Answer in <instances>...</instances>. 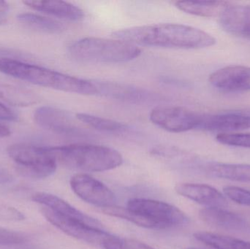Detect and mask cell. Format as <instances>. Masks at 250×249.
Returning <instances> with one entry per match:
<instances>
[{
	"mask_svg": "<svg viewBox=\"0 0 250 249\" xmlns=\"http://www.w3.org/2000/svg\"><path fill=\"white\" fill-rule=\"evenodd\" d=\"M113 36L135 45L182 49L208 48L217 42L204 31L179 23L134 26L114 32Z\"/></svg>",
	"mask_w": 250,
	"mask_h": 249,
	"instance_id": "6da1fadb",
	"label": "cell"
},
{
	"mask_svg": "<svg viewBox=\"0 0 250 249\" xmlns=\"http://www.w3.org/2000/svg\"><path fill=\"white\" fill-rule=\"evenodd\" d=\"M0 72L38 86L79 95L98 94L95 83L39 66L9 58H0Z\"/></svg>",
	"mask_w": 250,
	"mask_h": 249,
	"instance_id": "7a4b0ae2",
	"label": "cell"
},
{
	"mask_svg": "<svg viewBox=\"0 0 250 249\" xmlns=\"http://www.w3.org/2000/svg\"><path fill=\"white\" fill-rule=\"evenodd\" d=\"M56 162L67 168L86 172H103L118 168L123 164L120 152L107 146L92 144L44 147Z\"/></svg>",
	"mask_w": 250,
	"mask_h": 249,
	"instance_id": "3957f363",
	"label": "cell"
},
{
	"mask_svg": "<svg viewBox=\"0 0 250 249\" xmlns=\"http://www.w3.org/2000/svg\"><path fill=\"white\" fill-rule=\"evenodd\" d=\"M78 61L92 63H123L138 58L141 50L123 39L86 38L76 41L69 48Z\"/></svg>",
	"mask_w": 250,
	"mask_h": 249,
	"instance_id": "277c9868",
	"label": "cell"
},
{
	"mask_svg": "<svg viewBox=\"0 0 250 249\" xmlns=\"http://www.w3.org/2000/svg\"><path fill=\"white\" fill-rule=\"evenodd\" d=\"M7 153L16 162V171L25 178L42 179L51 176L57 170V162L44 147L16 143L7 148Z\"/></svg>",
	"mask_w": 250,
	"mask_h": 249,
	"instance_id": "5b68a950",
	"label": "cell"
},
{
	"mask_svg": "<svg viewBox=\"0 0 250 249\" xmlns=\"http://www.w3.org/2000/svg\"><path fill=\"white\" fill-rule=\"evenodd\" d=\"M126 209L139 214L146 222L148 229H170L183 226L188 222L182 211L164 202L132 199L128 201Z\"/></svg>",
	"mask_w": 250,
	"mask_h": 249,
	"instance_id": "8992f818",
	"label": "cell"
},
{
	"mask_svg": "<svg viewBox=\"0 0 250 249\" xmlns=\"http://www.w3.org/2000/svg\"><path fill=\"white\" fill-rule=\"evenodd\" d=\"M202 118L203 114L183 107H157L150 113V120L154 124L173 133L199 129Z\"/></svg>",
	"mask_w": 250,
	"mask_h": 249,
	"instance_id": "52a82bcc",
	"label": "cell"
},
{
	"mask_svg": "<svg viewBox=\"0 0 250 249\" xmlns=\"http://www.w3.org/2000/svg\"><path fill=\"white\" fill-rule=\"evenodd\" d=\"M41 213L48 222L67 235L92 245L103 247L105 240L111 235L104 230L96 229L79 221L57 214L45 207Z\"/></svg>",
	"mask_w": 250,
	"mask_h": 249,
	"instance_id": "ba28073f",
	"label": "cell"
},
{
	"mask_svg": "<svg viewBox=\"0 0 250 249\" xmlns=\"http://www.w3.org/2000/svg\"><path fill=\"white\" fill-rule=\"evenodd\" d=\"M34 119L42 128L62 135L76 137L89 135L86 130L76 124L70 113L54 107L38 108L34 114Z\"/></svg>",
	"mask_w": 250,
	"mask_h": 249,
	"instance_id": "9c48e42d",
	"label": "cell"
},
{
	"mask_svg": "<svg viewBox=\"0 0 250 249\" xmlns=\"http://www.w3.org/2000/svg\"><path fill=\"white\" fill-rule=\"evenodd\" d=\"M70 186L75 194L86 203L105 209L114 206L115 195L105 184L86 174L72 177Z\"/></svg>",
	"mask_w": 250,
	"mask_h": 249,
	"instance_id": "30bf717a",
	"label": "cell"
},
{
	"mask_svg": "<svg viewBox=\"0 0 250 249\" xmlns=\"http://www.w3.org/2000/svg\"><path fill=\"white\" fill-rule=\"evenodd\" d=\"M209 83L216 89L227 92L250 91V67L230 65L209 76Z\"/></svg>",
	"mask_w": 250,
	"mask_h": 249,
	"instance_id": "8fae6325",
	"label": "cell"
},
{
	"mask_svg": "<svg viewBox=\"0 0 250 249\" xmlns=\"http://www.w3.org/2000/svg\"><path fill=\"white\" fill-rule=\"evenodd\" d=\"M98 94H102L107 97L130 103H146L157 100L158 96L149 91L136 86L123 84L117 82L95 80Z\"/></svg>",
	"mask_w": 250,
	"mask_h": 249,
	"instance_id": "7c38bea8",
	"label": "cell"
},
{
	"mask_svg": "<svg viewBox=\"0 0 250 249\" xmlns=\"http://www.w3.org/2000/svg\"><path fill=\"white\" fill-rule=\"evenodd\" d=\"M32 199L35 203L49 209L57 214L79 221L96 229L104 230V226L99 221L85 214L57 196L48 193L37 192L32 195Z\"/></svg>",
	"mask_w": 250,
	"mask_h": 249,
	"instance_id": "4fadbf2b",
	"label": "cell"
},
{
	"mask_svg": "<svg viewBox=\"0 0 250 249\" xmlns=\"http://www.w3.org/2000/svg\"><path fill=\"white\" fill-rule=\"evenodd\" d=\"M178 194L207 208H223L229 205L227 199L211 186L201 184H181L176 186Z\"/></svg>",
	"mask_w": 250,
	"mask_h": 249,
	"instance_id": "5bb4252c",
	"label": "cell"
},
{
	"mask_svg": "<svg viewBox=\"0 0 250 249\" xmlns=\"http://www.w3.org/2000/svg\"><path fill=\"white\" fill-rule=\"evenodd\" d=\"M200 218L214 228L235 232L250 230V224L242 216L221 208H205L199 212Z\"/></svg>",
	"mask_w": 250,
	"mask_h": 249,
	"instance_id": "9a60e30c",
	"label": "cell"
},
{
	"mask_svg": "<svg viewBox=\"0 0 250 249\" xmlns=\"http://www.w3.org/2000/svg\"><path fill=\"white\" fill-rule=\"evenodd\" d=\"M250 128V115L241 114H223L217 115L203 114L200 130L207 131L229 132L239 131Z\"/></svg>",
	"mask_w": 250,
	"mask_h": 249,
	"instance_id": "2e32d148",
	"label": "cell"
},
{
	"mask_svg": "<svg viewBox=\"0 0 250 249\" xmlns=\"http://www.w3.org/2000/svg\"><path fill=\"white\" fill-rule=\"evenodd\" d=\"M23 3L34 10L64 20L80 21L84 18V13L80 7L67 1L57 0H26Z\"/></svg>",
	"mask_w": 250,
	"mask_h": 249,
	"instance_id": "e0dca14e",
	"label": "cell"
},
{
	"mask_svg": "<svg viewBox=\"0 0 250 249\" xmlns=\"http://www.w3.org/2000/svg\"><path fill=\"white\" fill-rule=\"evenodd\" d=\"M220 23L229 33L250 38V5L230 4L220 16Z\"/></svg>",
	"mask_w": 250,
	"mask_h": 249,
	"instance_id": "ac0fdd59",
	"label": "cell"
},
{
	"mask_svg": "<svg viewBox=\"0 0 250 249\" xmlns=\"http://www.w3.org/2000/svg\"><path fill=\"white\" fill-rule=\"evenodd\" d=\"M225 1H178L175 5L179 10L201 17H220L230 5Z\"/></svg>",
	"mask_w": 250,
	"mask_h": 249,
	"instance_id": "d6986e66",
	"label": "cell"
},
{
	"mask_svg": "<svg viewBox=\"0 0 250 249\" xmlns=\"http://www.w3.org/2000/svg\"><path fill=\"white\" fill-rule=\"evenodd\" d=\"M208 175L239 182H250V165L248 164L211 163L206 167Z\"/></svg>",
	"mask_w": 250,
	"mask_h": 249,
	"instance_id": "ffe728a7",
	"label": "cell"
},
{
	"mask_svg": "<svg viewBox=\"0 0 250 249\" xmlns=\"http://www.w3.org/2000/svg\"><path fill=\"white\" fill-rule=\"evenodd\" d=\"M0 99L10 105L28 107L38 102V96L32 91L0 82Z\"/></svg>",
	"mask_w": 250,
	"mask_h": 249,
	"instance_id": "44dd1931",
	"label": "cell"
},
{
	"mask_svg": "<svg viewBox=\"0 0 250 249\" xmlns=\"http://www.w3.org/2000/svg\"><path fill=\"white\" fill-rule=\"evenodd\" d=\"M197 241L214 249H250V242L208 232L194 234Z\"/></svg>",
	"mask_w": 250,
	"mask_h": 249,
	"instance_id": "7402d4cb",
	"label": "cell"
},
{
	"mask_svg": "<svg viewBox=\"0 0 250 249\" xmlns=\"http://www.w3.org/2000/svg\"><path fill=\"white\" fill-rule=\"evenodd\" d=\"M21 23L34 30L49 34L62 32L65 27L62 23L50 18L43 17L33 13H21L18 16Z\"/></svg>",
	"mask_w": 250,
	"mask_h": 249,
	"instance_id": "603a6c76",
	"label": "cell"
},
{
	"mask_svg": "<svg viewBox=\"0 0 250 249\" xmlns=\"http://www.w3.org/2000/svg\"><path fill=\"white\" fill-rule=\"evenodd\" d=\"M76 118L88 127H92L96 130L105 133H122L127 131L128 127L123 123L103 118V117L96 116L91 114H76Z\"/></svg>",
	"mask_w": 250,
	"mask_h": 249,
	"instance_id": "cb8c5ba5",
	"label": "cell"
},
{
	"mask_svg": "<svg viewBox=\"0 0 250 249\" xmlns=\"http://www.w3.org/2000/svg\"><path fill=\"white\" fill-rule=\"evenodd\" d=\"M104 249H155L131 238H120L111 235L103 244Z\"/></svg>",
	"mask_w": 250,
	"mask_h": 249,
	"instance_id": "d4e9b609",
	"label": "cell"
},
{
	"mask_svg": "<svg viewBox=\"0 0 250 249\" xmlns=\"http://www.w3.org/2000/svg\"><path fill=\"white\" fill-rule=\"evenodd\" d=\"M216 140L221 144L250 149V133H220Z\"/></svg>",
	"mask_w": 250,
	"mask_h": 249,
	"instance_id": "484cf974",
	"label": "cell"
},
{
	"mask_svg": "<svg viewBox=\"0 0 250 249\" xmlns=\"http://www.w3.org/2000/svg\"><path fill=\"white\" fill-rule=\"evenodd\" d=\"M223 192L226 197L232 201L242 206H250V191L233 186H228L223 188Z\"/></svg>",
	"mask_w": 250,
	"mask_h": 249,
	"instance_id": "4316f807",
	"label": "cell"
},
{
	"mask_svg": "<svg viewBox=\"0 0 250 249\" xmlns=\"http://www.w3.org/2000/svg\"><path fill=\"white\" fill-rule=\"evenodd\" d=\"M26 241L27 237L23 234L0 227V245H19L23 244Z\"/></svg>",
	"mask_w": 250,
	"mask_h": 249,
	"instance_id": "83f0119b",
	"label": "cell"
},
{
	"mask_svg": "<svg viewBox=\"0 0 250 249\" xmlns=\"http://www.w3.org/2000/svg\"><path fill=\"white\" fill-rule=\"evenodd\" d=\"M26 216L16 208L0 202V221L18 222L25 220Z\"/></svg>",
	"mask_w": 250,
	"mask_h": 249,
	"instance_id": "f1b7e54d",
	"label": "cell"
},
{
	"mask_svg": "<svg viewBox=\"0 0 250 249\" xmlns=\"http://www.w3.org/2000/svg\"><path fill=\"white\" fill-rule=\"evenodd\" d=\"M17 120V114L0 102V121H16Z\"/></svg>",
	"mask_w": 250,
	"mask_h": 249,
	"instance_id": "f546056e",
	"label": "cell"
},
{
	"mask_svg": "<svg viewBox=\"0 0 250 249\" xmlns=\"http://www.w3.org/2000/svg\"><path fill=\"white\" fill-rule=\"evenodd\" d=\"M13 181V176L7 170L0 168V184H7Z\"/></svg>",
	"mask_w": 250,
	"mask_h": 249,
	"instance_id": "4dcf8cb0",
	"label": "cell"
},
{
	"mask_svg": "<svg viewBox=\"0 0 250 249\" xmlns=\"http://www.w3.org/2000/svg\"><path fill=\"white\" fill-rule=\"evenodd\" d=\"M9 10V5L6 1H0V19H4Z\"/></svg>",
	"mask_w": 250,
	"mask_h": 249,
	"instance_id": "1f68e13d",
	"label": "cell"
},
{
	"mask_svg": "<svg viewBox=\"0 0 250 249\" xmlns=\"http://www.w3.org/2000/svg\"><path fill=\"white\" fill-rule=\"evenodd\" d=\"M11 134L10 129L6 126L0 124V137H5Z\"/></svg>",
	"mask_w": 250,
	"mask_h": 249,
	"instance_id": "d6a6232c",
	"label": "cell"
},
{
	"mask_svg": "<svg viewBox=\"0 0 250 249\" xmlns=\"http://www.w3.org/2000/svg\"><path fill=\"white\" fill-rule=\"evenodd\" d=\"M6 20L4 19H0V25L4 24V23H5Z\"/></svg>",
	"mask_w": 250,
	"mask_h": 249,
	"instance_id": "836d02e7",
	"label": "cell"
},
{
	"mask_svg": "<svg viewBox=\"0 0 250 249\" xmlns=\"http://www.w3.org/2000/svg\"><path fill=\"white\" fill-rule=\"evenodd\" d=\"M187 249H201V248H193V247H191V248H188Z\"/></svg>",
	"mask_w": 250,
	"mask_h": 249,
	"instance_id": "e575fe53",
	"label": "cell"
}]
</instances>
